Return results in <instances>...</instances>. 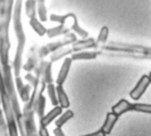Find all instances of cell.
Wrapping results in <instances>:
<instances>
[{"instance_id":"52a82bcc","label":"cell","mask_w":151,"mask_h":136,"mask_svg":"<svg viewBox=\"0 0 151 136\" xmlns=\"http://www.w3.org/2000/svg\"><path fill=\"white\" fill-rule=\"evenodd\" d=\"M63 114V108L61 106H53V109L51 111H48L41 119H40V127L41 128H47V125H50L54 119H57V117H59Z\"/></svg>"},{"instance_id":"3957f363","label":"cell","mask_w":151,"mask_h":136,"mask_svg":"<svg viewBox=\"0 0 151 136\" xmlns=\"http://www.w3.org/2000/svg\"><path fill=\"white\" fill-rule=\"evenodd\" d=\"M129 111H138L143 114H151V104L146 103H130L126 99L118 101L111 109V112L117 115L118 117Z\"/></svg>"},{"instance_id":"e0dca14e","label":"cell","mask_w":151,"mask_h":136,"mask_svg":"<svg viewBox=\"0 0 151 136\" xmlns=\"http://www.w3.org/2000/svg\"><path fill=\"white\" fill-rule=\"evenodd\" d=\"M29 25L31 27L33 28V31L39 35V37H42L46 34L47 32V28L40 22V20H38L37 18H33V19H29Z\"/></svg>"},{"instance_id":"4fadbf2b","label":"cell","mask_w":151,"mask_h":136,"mask_svg":"<svg viewBox=\"0 0 151 136\" xmlns=\"http://www.w3.org/2000/svg\"><path fill=\"white\" fill-rule=\"evenodd\" d=\"M71 53H73L72 47H67V46L61 47V48H59V50H57V51H54L53 53L50 54V61L54 63V61H57V60H59V59H61V58H64V57H66L67 54H71Z\"/></svg>"},{"instance_id":"30bf717a","label":"cell","mask_w":151,"mask_h":136,"mask_svg":"<svg viewBox=\"0 0 151 136\" xmlns=\"http://www.w3.org/2000/svg\"><path fill=\"white\" fill-rule=\"evenodd\" d=\"M71 30V26H67V25H58L55 27H52V28H47V37L48 38H54V37H58V35H63V34H68V31Z\"/></svg>"},{"instance_id":"7c38bea8","label":"cell","mask_w":151,"mask_h":136,"mask_svg":"<svg viewBox=\"0 0 151 136\" xmlns=\"http://www.w3.org/2000/svg\"><path fill=\"white\" fill-rule=\"evenodd\" d=\"M57 89V98H58V103H59V106H61L63 109H66L70 106V99H68V96L67 93L65 92V90L63 89V86H55Z\"/></svg>"},{"instance_id":"603a6c76","label":"cell","mask_w":151,"mask_h":136,"mask_svg":"<svg viewBox=\"0 0 151 136\" xmlns=\"http://www.w3.org/2000/svg\"><path fill=\"white\" fill-rule=\"evenodd\" d=\"M53 135H54V136H66V135L64 134V131H63L61 128H54V130H53Z\"/></svg>"},{"instance_id":"9c48e42d","label":"cell","mask_w":151,"mask_h":136,"mask_svg":"<svg viewBox=\"0 0 151 136\" xmlns=\"http://www.w3.org/2000/svg\"><path fill=\"white\" fill-rule=\"evenodd\" d=\"M118 118H119V117H118L117 115H114L113 112L106 114V117H105V119H104V123H103L100 130H101L105 135H109V134L112 131V129H113L114 124L117 123Z\"/></svg>"},{"instance_id":"7402d4cb","label":"cell","mask_w":151,"mask_h":136,"mask_svg":"<svg viewBox=\"0 0 151 136\" xmlns=\"http://www.w3.org/2000/svg\"><path fill=\"white\" fill-rule=\"evenodd\" d=\"M47 95L50 97V101H51L52 105L53 106H58L59 103H58V98H57V89L53 85V83L47 85Z\"/></svg>"},{"instance_id":"5b68a950","label":"cell","mask_w":151,"mask_h":136,"mask_svg":"<svg viewBox=\"0 0 151 136\" xmlns=\"http://www.w3.org/2000/svg\"><path fill=\"white\" fill-rule=\"evenodd\" d=\"M150 84H151V79H150L149 75H143L139 78V80L137 82V84L134 85V88L130 91V97L134 101H138L145 93V91Z\"/></svg>"},{"instance_id":"8992f818","label":"cell","mask_w":151,"mask_h":136,"mask_svg":"<svg viewBox=\"0 0 151 136\" xmlns=\"http://www.w3.org/2000/svg\"><path fill=\"white\" fill-rule=\"evenodd\" d=\"M72 51L73 53L81 52L83 50H88V48H98V45L93 38H86V39H80L77 40L76 43L72 44Z\"/></svg>"},{"instance_id":"5bb4252c","label":"cell","mask_w":151,"mask_h":136,"mask_svg":"<svg viewBox=\"0 0 151 136\" xmlns=\"http://www.w3.org/2000/svg\"><path fill=\"white\" fill-rule=\"evenodd\" d=\"M52 63L51 61H44V67H42V73H41V79L46 85L52 84L53 78H52Z\"/></svg>"},{"instance_id":"7a4b0ae2","label":"cell","mask_w":151,"mask_h":136,"mask_svg":"<svg viewBox=\"0 0 151 136\" xmlns=\"http://www.w3.org/2000/svg\"><path fill=\"white\" fill-rule=\"evenodd\" d=\"M21 1H17L15 7H14V15H13V21H14V31L15 35L18 39V47H17V53H15V59H14V75L15 78L20 77V67H21V58H22V52H24V46L26 41V37L24 33L22 24H21Z\"/></svg>"},{"instance_id":"484cf974","label":"cell","mask_w":151,"mask_h":136,"mask_svg":"<svg viewBox=\"0 0 151 136\" xmlns=\"http://www.w3.org/2000/svg\"><path fill=\"white\" fill-rule=\"evenodd\" d=\"M149 77H150V79H151V72H150V75H149Z\"/></svg>"},{"instance_id":"6da1fadb","label":"cell","mask_w":151,"mask_h":136,"mask_svg":"<svg viewBox=\"0 0 151 136\" xmlns=\"http://www.w3.org/2000/svg\"><path fill=\"white\" fill-rule=\"evenodd\" d=\"M98 48H99L97 51L98 56L107 54V56L129 57L132 59H151V46L111 41V43H106L105 45Z\"/></svg>"},{"instance_id":"ba28073f","label":"cell","mask_w":151,"mask_h":136,"mask_svg":"<svg viewBox=\"0 0 151 136\" xmlns=\"http://www.w3.org/2000/svg\"><path fill=\"white\" fill-rule=\"evenodd\" d=\"M71 64H72V59L71 58L64 59V61L61 64V67L59 70V73L57 76V85L58 86H63V84L65 83V80H66V78L68 76L70 69H71Z\"/></svg>"},{"instance_id":"277c9868","label":"cell","mask_w":151,"mask_h":136,"mask_svg":"<svg viewBox=\"0 0 151 136\" xmlns=\"http://www.w3.org/2000/svg\"><path fill=\"white\" fill-rule=\"evenodd\" d=\"M77 40L78 39H77V35L74 33H68L63 39L57 40L54 43H51V44H47V45L42 46L40 48V51H39V56L40 57H45L47 54H51V53H53L54 51H57V50H59L61 47H65V46H68L70 44L76 43Z\"/></svg>"},{"instance_id":"8fae6325","label":"cell","mask_w":151,"mask_h":136,"mask_svg":"<svg viewBox=\"0 0 151 136\" xmlns=\"http://www.w3.org/2000/svg\"><path fill=\"white\" fill-rule=\"evenodd\" d=\"M98 57V52L97 51H81V52H77V53H72V61L73 60H92L96 59Z\"/></svg>"},{"instance_id":"ac0fdd59","label":"cell","mask_w":151,"mask_h":136,"mask_svg":"<svg viewBox=\"0 0 151 136\" xmlns=\"http://www.w3.org/2000/svg\"><path fill=\"white\" fill-rule=\"evenodd\" d=\"M25 12H26V15L29 19L35 18V14H37V1H33V0L25 1Z\"/></svg>"},{"instance_id":"d6986e66","label":"cell","mask_w":151,"mask_h":136,"mask_svg":"<svg viewBox=\"0 0 151 136\" xmlns=\"http://www.w3.org/2000/svg\"><path fill=\"white\" fill-rule=\"evenodd\" d=\"M107 38H109V27L107 26H103L99 31V34L96 39V43L98 45V47L105 45L107 43Z\"/></svg>"},{"instance_id":"9a60e30c","label":"cell","mask_w":151,"mask_h":136,"mask_svg":"<svg viewBox=\"0 0 151 136\" xmlns=\"http://www.w3.org/2000/svg\"><path fill=\"white\" fill-rule=\"evenodd\" d=\"M71 30L72 31H74V34L77 35H80L83 39H86V38H88V33H87V31H85L83 27H80V25L78 24V19H77V15L74 14L73 17H72V25H71Z\"/></svg>"},{"instance_id":"44dd1931","label":"cell","mask_w":151,"mask_h":136,"mask_svg":"<svg viewBox=\"0 0 151 136\" xmlns=\"http://www.w3.org/2000/svg\"><path fill=\"white\" fill-rule=\"evenodd\" d=\"M37 13L39 15L40 21H47V9L45 6V1H37Z\"/></svg>"},{"instance_id":"d4e9b609","label":"cell","mask_w":151,"mask_h":136,"mask_svg":"<svg viewBox=\"0 0 151 136\" xmlns=\"http://www.w3.org/2000/svg\"><path fill=\"white\" fill-rule=\"evenodd\" d=\"M39 136H50V135H48L47 129H46V128H41V127H40V129H39Z\"/></svg>"},{"instance_id":"2e32d148","label":"cell","mask_w":151,"mask_h":136,"mask_svg":"<svg viewBox=\"0 0 151 136\" xmlns=\"http://www.w3.org/2000/svg\"><path fill=\"white\" fill-rule=\"evenodd\" d=\"M74 117V112L72 111V110H70V109H67L65 112H63L57 119H55V128H63V125H65L71 118H73Z\"/></svg>"},{"instance_id":"ffe728a7","label":"cell","mask_w":151,"mask_h":136,"mask_svg":"<svg viewBox=\"0 0 151 136\" xmlns=\"http://www.w3.org/2000/svg\"><path fill=\"white\" fill-rule=\"evenodd\" d=\"M72 15H73V13H67V14H63V15L51 14L50 15V20L51 21H54V22H58L59 25H66L67 24V20L71 19Z\"/></svg>"},{"instance_id":"cb8c5ba5","label":"cell","mask_w":151,"mask_h":136,"mask_svg":"<svg viewBox=\"0 0 151 136\" xmlns=\"http://www.w3.org/2000/svg\"><path fill=\"white\" fill-rule=\"evenodd\" d=\"M81 136H106L100 129L98 131H94V132H91V134H86V135H81Z\"/></svg>"}]
</instances>
